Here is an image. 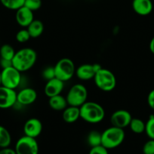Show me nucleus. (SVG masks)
<instances>
[{
	"label": "nucleus",
	"instance_id": "obj_23",
	"mask_svg": "<svg viewBox=\"0 0 154 154\" xmlns=\"http://www.w3.org/2000/svg\"><path fill=\"white\" fill-rule=\"evenodd\" d=\"M15 53L16 52H15L13 47L10 45H8V44L3 45L0 48V57L2 59L12 60Z\"/></svg>",
	"mask_w": 154,
	"mask_h": 154
},
{
	"label": "nucleus",
	"instance_id": "obj_32",
	"mask_svg": "<svg viewBox=\"0 0 154 154\" xmlns=\"http://www.w3.org/2000/svg\"><path fill=\"white\" fill-rule=\"evenodd\" d=\"M0 66L2 68V69L11 67V66H12V60H8L1 58L0 59Z\"/></svg>",
	"mask_w": 154,
	"mask_h": 154
},
{
	"label": "nucleus",
	"instance_id": "obj_34",
	"mask_svg": "<svg viewBox=\"0 0 154 154\" xmlns=\"http://www.w3.org/2000/svg\"><path fill=\"white\" fill-rule=\"evenodd\" d=\"M149 50H150L151 53L154 54V37L151 39L150 42H149Z\"/></svg>",
	"mask_w": 154,
	"mask_h": 154
},
{
	"label": "nucleus",
	"instance_id": "obj_13",
	"mask_svg": "<svg viewBox=\"0 0 154 154\" xmlns=\"http://www.w3.org/2000/svg\"><path fill=\"white\" fill-rule=\"evenodd\" d=\"M37 99V93L33 88L22 89L17 93V103L21 105H30L34 103Z\"/></svg>",
	"mask_w": 154,
	"mask_h": 154
},
{
	"label": "nucleus",
	"instance_id": "obj_11",
	"mask_svg": "<svg viewBox=\"0 0 154 154\" xmlns=\"http://www.w3.org/2000/svg\"><path fill=\"white\" fill-rule=\"evenodd\" d=\"M131 119L132 117L128 111L118 110L113 113L110 117V123L113 126L124 129L129 126Z\"/></svg>",
	"mask_w": 154,
	"mask_h": 154
},
{
	"label": "nucleus",
	"instance_id": "obj_2",
	"mask_svg": "<svg viewBox=\"0 0 154 154\" xmlns=\"http://www.w3.org/2000/svg\"><path fill=\"white\" fill-rule=\"evenodd\" d=\"M80 118L89 123H98L104 120L105 111L98 103L86 102L79 107Z\"/></svg>",
	"mask_w": 154,
	"mask_h": 154
},
{
	"label": "nucleus",
	"instance_id": "obj_22",
	"mask_svg": "<svg viewBox=\"0 0 154 154\" xmlns=\"http://www.w3.org/2000/svg\"><path fill=\"white\" fill-rule=\"evenodd\" d=\"M87 142L91 147L101 145V133L96 130L91 131L88 135Z\"/></svg>",
	"mask_w": 154,
	"mask_h": 154
},
{
	"label": "nucleus",
	"instance_id": "obj_8",
	"mask_svg": "<svg viewBox=\"0 0 154 154\" xmlns=\"http://www.w3.org/2000/svg\"><path fill=\"white\" fill-rule=\"evenodd\" d=\"M14 150L17 154H38L39 144L36 138L24 135L18 140Z\"/></svg>",
	"mask_w": 154,
	"mask_h": 154
},
{
	"label": "nucleus",
	"instance_id": "obj_29",
	"mask_svg": "<svg viewBox=\"0 0 154 154\" xmlns=\"http://www.w3.org/2000/svg\"><path fill=\"white\" fill-rule=\"evenodd\" d=\"M143 154H154V140L149 139L143 147Z\"/></svg>",
	"mask_w": 154,
	"mask_h": 154
},
{
	"label": "nucleus",
	"instance_id": "obj_14",
	"mask_svg": "<svg viewBox=\"0 0 154 154\" xmlns=\"http://www.w3.org/2000/svg\"><path fill=\"white\" fill-rule=\"evenodd\" d=\"M15 19L18 25L22 27H27L34 20L33 11L24 5L22 6L16 10Z\"/></svg>",
	"mask_w": 154,
	"mask_h": 154
},
{
	"label": "nucleus",
	"instance_id": "obj_10",
	"mask_svg": "<svg viewBox=\"0 0 154 154\" xmlns=\"http://www.w3.org/2000/svg\"><path fill=\"white\" fill-rule=\"evenodd\" d=\"M101 68V66L98 63L83 64L79 66L78 69L75 70V75L77 78L82 81H88L95 78L96 73Z\"/></svg>",
	"mask_w": 154,
	"mask_h": 154
},
{
	"label": "nucleus",
	"instance_id": "obj_6",
	"mask_svg": "<svg viewBox=\"0 0 154 154\" xmlns=\"http://www.w3.org/2000/svg\"><path fill=\"white\" fill-rule=\"evenodd\" d=\"M88 91L86 87L82 84H75L68 91L66 99L68 105L79 107L87 102Z\"/></svg>",
	"mask_w": 154,
	"mask_h": 154
},
{
	"label": "nucleus",
	"instance_id": "obj_33",
	"mask_svg": "<svg viewBox=\"0 0 154 154\" xmlns=\"http://www.w3.org/2000/svg\"><path fill=\"white\" fill-rule=\"evenodd\" d=\"M0 154H17L15 152V150L8 147H5V148H2L0 150Z\"/></svg>",
	"mask_w": 154,
	"mask_h": 154
},
{
	"label": "nucleus",
	"instance_id": "obj_24",
	"mask_svg": "<svg viewBox=\"0 0 154 154\" xmlns=\"http://www.w3.org/2000/svg\"><path fill=\"white\" fill-rule=\"evenodd\" d=\"M24 2L25 0H0V2L5 8L15 11L24 6Z\"/></svg>",
	"mask_w": 154,
	"mask_h": 154
},
{
	"label": "nucleus",
	"instance_id": "obj_20",
	"mask_svg": "<svg viewBox=\"0 0 154 154\" xmlns=\"http://www.w3.org/2000/svg\"><path fill=\"white\" fill-rule=\"evenodd\" d=\"M11 143V136L6 128L0 125V148L8 147Z\"/></svg>",
	"mask_w": 154,
	"mask_h": 154
},
{
	"label": "nucleus",
	"instance_id": "obj_17",
	"mask_svg": "<svg viewBox=\"0 0 154 154\" xmlns=\"http://www.w3.org/2000/svg\"><path fill=\"white\" fill-rule=\"evenodd\" d=\"M62 118L67 123H75L80 118L79 108L69 105V107H66L63 111Z\"/></svg>",
	"mask_w": 154,
	"mask_h": 154
},
{
	"label": "nucleus",
	"instance_id": "obj_28",
	"mask_svg": "<svg viewBox=\"0 0 154 154\" xmlns=\"http://www.w3.org/2000/svg\"><path fill=\"white\" fill-rule=\"evenodd\" d=\"M42 75L44 79L46 80L47 81L54 78H55V72H54V67H51V66L46 67L42 71Z\"/></svg>",
	"mask_w": 154,
	"mask_h": 154
},
{
	"label": "nucleus",
	"instance_id": "obj_35",
	"mask_svg": "<svg viewBox=\"0 0 154 154\" xmlns=\"http://www.w3.org/2000/svg\"><path fill=\"white\" fill-rule=\"evenodd\" d=\"M2 85V80H1V72H0V86Z\"/></svg>",
	"mask_w": 154,
	"mask_h": 154
},
{
	"label": "nucleus",
	"instance_id": "obj_16",
	"mask_svg": "<svg viewBox=\"0 0 154 154\" xmlns=\"http://www.w3.org/2000/svg\"><path fill=\"white\" fill-rule=\"evenodd\" d=\"M132 8L137 14L146 16L152 12L153 5L151 0H133Z\"/></svg>",
	"mask_w": 154,
	"mask_h": 154
},
{
	"label": "nucleus",
	"instance_id": "obj_15",
	"mask_svg": "<svg viewBox=\"0 0 154 154\" xmlns=\"http://www.w3.org/2000/svg\"><path fill=\"white\" fill-rule=\"evenodd\" d=\"M63 87H64V82L57 79V78H54L47 81L44 88V92L45 96H48V98H51L52 96L60 95L63 91Z\"/></svg>",
	"mask_w": 154,
	"mask_h": 154
},
{
	"label": "nucleus",
	"instance_id": "obj_18",
	"mask_svg": "<svg viewBox=\"0 0 154 154\" xmlns=\"http://www.w3.org/2000/svg\"><path fill=\"white\" fill-rule=\"evenodd\" d=\"M48 105L54 111H63L67 107L68 103L66 98L60 94L49 98Z\"/></svg>",
	"mask_w": 154,
	"mask_h": 154
},
{
	"label": "nucleus",
	"instance_id": "obj_4",
	"mask_svg": "<svg viewBox=\"0 0 154 154\" xmlns=\"http://www.w3.org/2000/svg\"><path fill=\"white\" fill-rule=\"evenodd\" d=\"M94 80L97 87L102 91L110 92L116 87V77L114 74L108 69L101 68L96 73Z\"/></svg>",
	"mask_w": 154,
	"mask_h": 154
},
{
	"label": "nucleus",
	"instance_id": "obj_12",
	"mask_svg": "<svg viewBox=\"0 0 154 154\" xmlns=\"http://www.w3.org/2000/svg\"><path fill=\"white\" fill-rule=\"evenodd\" d=\"M42 131V123L39 119L30 118L24 126V132L25 135L36 138Z\"/></svg>",
	"mask_w": 154,
	"mask_h": 154
},
{
	"label": "nucleus",
	"instance_id": "obj_21",
	"mask_svg": "<svg viewBox=\"0 0 154 154\" xmlns=\"http://www.w3.org/2000/svg\"><path fill=\"white\" fill-rule=\"evenodd\" d=\"M134 133L141 134L145 132V123L139 118L131 119L128 126Z\"/></svg>",
	"mask_w": 154,
	"mask_h": 154
},
{
	"label": "nucleus",
	"instance_id": "obj_7",
	"mask_svg": "<svg viewBox=\"0 0 154 154\" xmlns=\"http://www.w3.org/2000/svg\"><path fill=\"white\" fill-rule=\"evenodd\" d=\"M21 72L14 66L2 69L1 72L2 85L15 90L21 82Z\"/></svg>",
	"mask_w": 154,
	"mask_h": 154
},
{
	"label": "nucleus",
	"instance_id": "obj_19",
	"mask_svg": "<svg viewBox=\"0 0 154 154\" xmlns=\"http://www.w3.org/2000/svg\"><path fill=\"white\" fill-rule=\"evenodd\" d=\"M31 38H38L44 31V25L39 20H33V22L27 27Z\"/></svg>",
	"mask_w": 154,
	"mask_h": 154
},
{
	"label": "nucleus",
	"instance_id": "obj_5",
	"mask_svg": "<svg viewBox=\"0 0 154 154\" xmlns=\"http://www.w3.org/2000/svg\"><path fill=\"white\" fill-rule=\"evenodd\" d=\"M55 78L66 82L70 80L75 73L73 62L69 58H63L59 60L54 66Z\"/></svg>",
	"mask_w": 154,
	"mask_h": 154
},
{
	"label": "nucleus",
	"instance_id": "obj_30",
	"mask_svg": "<svg viewBox=\"0 0 154 154\" xmlns=\"http://www.w3.org/2000/svg\"><path fill=\"white\" fill-rule=\"evenodd\" d=\"M88 154H109L108 150L104 146L99 145L91 147Z\"/></svg>",
	"mask_w": 154,
	"mask_h": 154
},
{
	"label": "nucleus",
	"instance_id": "obj_9",
	"mask_svg": "<svg viewBox=\"0 0 154 154\" xmlns=\"http://www.w3.org/2000/svg\"><path fill=\"white\" fill-rule=\"evenodd\" d=\"M17 103V93L15 90L0 86V108L8 109Z\"/></svg>",
	"mask_w": 154,
	"mask_h": 154
},
{
	"label": "nucleus",
	"instance_id": "obj_1",
	"mask_svg": "<svg viewBox=\"0 0 154 154\" xmlns=\"http://www.w3.org/2000/svg\"><path fill=\"white\" fill-rule=\"evenodd\" d=\"M37 60V54L32 48H23L15 53L12 59V66L20 71L24 72L31 69Z\"/></svg>",
	"mask_w": 154,
	"mask_h": 154
},
{
	"label": "nucleus",
	"instance_id": "obj_27",
	"mask_svg": "<svg viewBox=\"0 0 154 154\" xmlns=\"http://www.w3.org/2000/svg\"><path fill=\"white\" fill-rule=\"evenodd\" d=\"M30 35L27 29H21L16 34V40L19 43H25L30 38Z\"/></svg>",
	"mask_w": 154,
	"mask_h": 154
},
{
	"label": "nucleus",
	"instance_id": "obj_25",
	"mask_svg": "<svg viewBox=\"0 0 154 154\" xmlns=\"http://www.w3.org/2000/svg\"><path fill=\"white\" fill-rule=\"evenodd\" d=\"M145 132L149 139L154 140V115H150L145 123Z\"/></svg>",
	"mask_w": 154,
	"mask_h": 154
},
{
	"label": "nucleus",
	"instance_id": "obj_26",
	"mask_svg": "<svg viewBox=\"0 0 154 154\" xmlns=\"http://www.w3.org/2000/svg\"><path fill=\"white\" fill-rule=\"evenodd\" d=\"M24 5L27 8L34 11L39 10L41 8L42 0H25Z\"/></svg>",
	"mask_w": 154,
	"mask_h": 154
},
{
	"label": "nucleus",
	"instance_id": "obj_3",
	"mask_svg": "<svg viewBox=\"0 0 154 154\" xmlns=\"http://www.w3.org/2000/svg\"><path fill=\"white\" fill-rule=\"evenodd\" d=\"M125 136L123 129L112 126L101 133V145L107 150L116 148L123 142Z\"/></svg>",
	"mask_w": 154,
	"mask_h": 154
},
{
	"label": "nucleus",
	"instance_id": "obj_31",
	"mask_svg": "<svg viewBox=\"0 0 154 154\" xmlns=\"http://www.w3.org/2000/svg\"><path fill=\"white\" fill-rule=\"evenodd\" d=\"M147 103L151 109L154 110V90L149 92L147 96Z\"/></svg>",
	"mask_w": 154,
	"mask_h": 154
}]
</instances>
